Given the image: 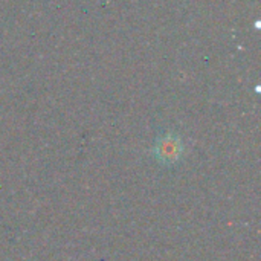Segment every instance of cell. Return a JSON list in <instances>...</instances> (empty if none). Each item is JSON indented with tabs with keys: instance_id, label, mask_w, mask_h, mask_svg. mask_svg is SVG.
Returning a JSON list of instances; mask_svg holds the SVG:
<instances>
[{
	"instance_id": "1",
	"label": "cell",
	"mask_w": 261,
	"mask_h": 261,
	"mask_svg": "<svg viewBox=\"0 0 261 261\" xmlns=\"http://www.w3.org/2000/svg\"><path fill=\"white\" fill-rule=\"evenodd\" d=\"M184 153L182 141L176 135H165L161 138L154 147V154L156 158L167 165L176 164Z\"/></svg>"
}]
</instances>
